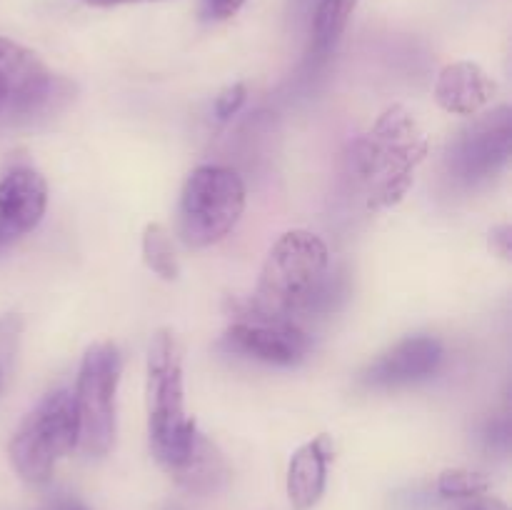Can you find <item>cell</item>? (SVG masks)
<instances>
[{
    "mask_svg": "<svg viewBox=\"0 0 512 510\" xmlns=\"http://www.w3.org/2000/svg\"><path fill=\"white\" fill-rule=\"evenodd\" d=\"M220 345L228 353L243 355V358L263 360L270 365H295L308 355L310 338L290 320L253 315V318H240L238 323L230 325Z\"/></svg>",
    "mask_w": 512,
    "mask_h": 510,
    "instance_id": "cell-9",
    "label": "cell"
},
{
    "mask_svg": "<svg viewBox=\"0 0 512 510\" xmlns=\"http://www.w3.org/2000/svg\"><path fill=\"white\" fill-rule=\"evenodd\" d=\"M425 155L428 140L413 115L403 105H390L353 145L350 173L365 190L370 208H388L408 193Z\"/></svg>",
    "mask_w": 512,
    "mask_h": 510,
    "instance_id": "cell-2",
    "label": "cell"
},
{
    "mask_svg": "<svg viewBox=\"0 0 512 510\" xmlns=\"http://www.w3.org/2000/svg\"><path fill=\"white\" fill-rule=\"evenodd\" d=\"M243 210V178L225 165H200L180 193V238L190 248H208L238 225Z\"/></svg>",
    "mask_w": 512,
    "mask_h": 510,
    "instance_id": "cell-4",
    "label": "cell"
},
{
    "mask_svg": "<svg viewBox=\"0 0 512 510\" xmlns=\"http://www.w3.org/2000/svg\"><path fill=\"white\" fill-rule=\"evenodd\" d=\"M170 475L190 495H215L230 483V465L223 453L205 435L198 433L185 463Z\"/></svg>",
    "mask_w": 512,
    "mask_h": 510,
    "instance_id": "cell-14",
    "label": "cell"
},
{
    "mask_svg": "<svg viewBox=\"0 0 512 510\" xmlns=\"http://www.w3.org/2000/svg\"><path fill=\"white\" fill-rule=\"evenodd\" d=\"M335 448L330 435H318L310 443L300 445L288 465V498L295 510H310L318 505L325 493L328 463L333 460Z\"/></svg>",
    "mask_w": 512,
    "mask_h": 510,
    "instance_id": "cell-13",
    "label": "cell"
},
{
    "mask_svg": "<svg viewBox=\"0 0 512 510\" xmlns=\"http://www.w3.org/2000/svg\"><path fill=\"white\" fill-rule=\"evenodd\" d=\"M328 268L330 253L320 235L288 230L265 258L250 313L290 323L298 315L313 313L330 300Z\"/></svg>",
    "mask_w": 512,
    "mask_h": 510,
    "instance_id": "cell-1",
    "label": "cell"
},
{
    "mask_svg": "<svg viewBox=\"0 0 512 510\" xmlns=\"http://www.w3.org/2000/svg\"><path fill=\"white\" fill-rule=\"evenodd\" d=\"M95 8H113V5H133V3H163V0H83Z\"/></svg>",
    "mask_w": 512,
    "mask_h": 510,
    "instance_id": "cell-22",
    "label": "cell"
},
{
    "mask_svg": "<svg viewBox=\"0 0 512 510\" xmlns=\"http://www.w3.org/2000/svg\"><path fill=\"white\" fill-rule=\"evenodd\" d=\"M463 510H510L503 500L488 498V495H480V498H473Z\"/></svg>",
    "mask_w": 512,
    "mask_h": 510,
    "instance_id": "cell-21",
    "label": "cell"
},
{
    "mask_svg": "<svg viewBox=\"0 0 512 510\" xmlns=\"http://www.w3.org/2000/svg\"><path fill=\"white\" fill-rule=\"evenodd\" d=\"M78 448V413L70 390L50 393L10 440V460L25 483L43 485L55 463Z\"/></svg>",
    "mask_w": 512,
    "mask_h": 510,
    "instance_id": "cell-5",
    "label": "cell"
},
{
    "mask_svg": "<svg viewBox=\"0 0 512 510\" xmlns=\"http://www.w3.org/2000/svg\"><path fill=\"white\" fill-rule=\"evenodd\" d=\"M48 510H85V508H83V505L73 503V500H60V503L50 505Z\"/></svg>",
    "mask_w": 512,
    "mask_h": 510,
    "instance_id": "cell-23",
    "label": "cell"
},
{
    "mask_svg": "<svg viewBox=\"0 0 512 510\" xmlns=\"http://www.w3.org/2000/svg\"><path fill=\"white\" fill-rule=\"evenodd\" d=\"M443 343L433 335H410L395 348L380 355L363 373V385L368 388H400V385L420 383L438 373L443 363Z\"/></svg>",
    "mask_w": 512,
    "mask_h": 510,
    "instance_id": "cell-11",
    "label": "cell"
},
{
    "mask_svg": "<svg viewBox=\"0 0 512 510\" xmlns=\"http://www.w3.org/2000/svg\"><path fill=\"white\" fill-rule=\"evenodd\" d=\"M245 3L248 0H200V13L205 20H230Z\"/></svg>",
    "mask_w": 512,
    "mask_h": 510,
    "instance_id": "cell-19",
    "label": "cell"
},
{
    "mask_svg": "<svg viewBox=\"0 0 512 510\" xmlns=\"http://www.w3.org/2000/svg\"><path fill=\"white\" fill-rule=\"evenodd\" d=\"M498 95V83L470 60L445 65L435 80V100L453 115H478Z\"/></svg>",
    "mask_w": 512,
    "mask_h": 510,
    "instance_id": "cell-12",
    "label": "cell"
},
{
    "mask_svg": "<svg viewBox=\"0 0 512 510\" xmlns=\"http://www.w3.org/2000/svg\"><path fill=\"white\" fill-rule=\"evenodd\" d=\"M143 260L145 265L163 280L178 278V255H175L170 233L160 223H150L148 228L143 230Z\"/></svg>",
    "mask_w": 512,
    "mask_h": 510,
    "instance_id": "cell-16",
    "label": "cell"
},
{
    "mask_svg": "<svg viewBox=\"0 0 512 510\" xmlns=\"http://www.w3.org/2000/svg\"><path fill=\"white\" fill-rule=\"evenodd\" d=\"M0 390H3V370H0Z\"/></svg>",
    "mask_w": 512,
    "mask_h": 510,
    "instance_id": "cell-24",
    "label": "cell"
},
{
    "mask_svg": "<svg viewBox=\"0 0 512 510\" xmlns=\"http://www.w3.org/2000/svg\"><path fill=\"white\" fill-rule=\"evenodd\" d=\"M360 0H315L313 18H310V43H308V65L320 68L328 63L335 45L343 38Z\"/></svg>",
    "mask_w": 512,
    "mask_h": 510,
    "instance_id": "cell-15",
    "label": "cell"
},
{
    "mask_svg": "<svg viewBox=\"0 0 512 510\" xmlns=\"http://www.w3.org/2000/svg\"><path fill=\"white\" fill-rule=\"evenodd\" d=\"M490 248H493L500 258H510V250H512L510 225H500V228L490 230Z\"/></svg>",
    "mask_w": 512,
    "mask_h": 510,
    "instance_id": "cell-20",
    "label": "cell"
},
{
    "mask_svg": "<svg viewBox=\"0 0 512 510\" xmlns=\"http://www.w3.org/2000/svg\"><path fill=\"white\" fill-rule=\"evenodd\" d=\"M120 380V353L115 343L100 340L83 355L75 385V413H78V448L85 455L108 453L115 440V393Z\"/></svg>",
    "mask_w": 512,
    "mask_h": 510,
    "instance_id": "cell-6",
    "label": "cell"
},
{
    "mask_svg": "<svg viewBox=\"0 0 512 510\" xmlns=\"http://www.w3.org/2000/svg\"><path fill=\"white\" fill-rule=\"evenodd\" d=\"M490 490L488 475L468 468H448L438 475V493L443 498L455 500H473L480 498Z\"/></svg>",
    "mask_w": 512,
    "mask_h": 510,
    "instance_id": "cell-17",
    "label": "cell"
},
{
    "mask_svg": "<svg viewBox=\"0 0 512 510\" xmlns=\"http://www.w3.org/2000/svg\"><path fill=\"white\" fill-rule=\"evenodd\" d=\"M48 208V183L28 165L8 170L0 180V250L38 228Z\"/></svg>",
    "mask_w": 512,
    "mask_h": 510,
    "instance_id": "cell-10",
    "label": "cell"
},
{
    "mask_svg": "<svg viewBox=\"0 0 512 510\" xmlns=\"http://www.w3.org/2000/svg\"><path fill=\"white\" fill-rule=\"evenodd\" d=\"M245 98H248V88L245 83H233L228 88L220 90L215 95V103H213V113L218 120H230L233 115L240 113V108L245 105Z\"/></svg>",
    "mask_w": 512,
    "mask_h": 510,
    "instance_id": "cell-18",
    "label": "cell"
},
{
    "mask_svg": "<svg viewBox=\"0 0 512 510\" xmlns=\"http://www.w3.org/2000/svg\"><path fill=\"white\" fill-rule=\"evenodd\" d=\"M60 85L65 80L48 73L38 55L8 38H0V115H33L43 113L58 100Z\"/></svg>",
    "mask_w": 512,
    "mask_h": 510,
    "instance_id": "cell-8",
    "label": "cell"
},
{
    "mask_svg": "<svg viewBox=\"0 0 512 510\" xmlns=\"http://www.w3.org/2000/svg\"><path fill=\"white\" fill-rule=\"evenodd\" d=\"M148 430L155 460L168 473L185 463L198 425L185 413L183 348L173 330H158L148 350Z\"/></svg>",
    "mask_w": 512,
    "mask_h": 510,
    "instance_id": "cell-3",
    "label": "cell"
},
{
    "mask_svg": "<svg viewBox=\"0 0 512 510\" xmlns=\"http://www.w3.org/2000/svg\"><path fill=\"white\" fill-rule=\"evenodd\" d=\"M510 108H500L460 133L448 153V173L463 188L490 183L510 160Z\"/></svg>",
    "mask_w": 512,
    "mask_h": 510,
    "instance_id": "cell-7",
    "label": "cell"
}]
</instances>
